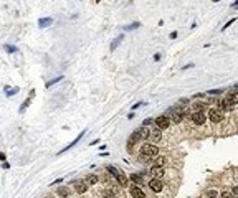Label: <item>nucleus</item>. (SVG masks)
<instances>
[{"label": "nucleus", "mask_w": 238, "mask_h": 198, "mask_svg": "<svg viewBox=\"0 0 238 198\" xmlns=\"http://www.w3.org/2000/svg\"><path fill=\"white\" fill-rule=\"evenodd\" d=\"M159 153H161V150H159L157 145H154V144H144L141 149H139L137 160L141 164H149L155 155H159Z\"/></svg>", "instance_id": "obj_1"}, {"label": "nucleus", "mask_w": 238, "mask_h": 198, "mask_svg": "<svg viewBox=\"0 0 238 198\" xmlns=\"http://www.w3.org/2000/svg\"><path fill=\"white\" fill-rule=\"evenodd\" d=\"M185 117H188V121H190L192 126L195 127H202L205 126V122H207V114H205V111H185Z\"/></svg>", "instance_id": "obj_2"}, {"label": "nucleus", "mask_w": 238, "mask_h": 198, "mask_svg": "<svg viewBox=\"0 0 238 198\" xmlns=\"http://www.w3.org/2000/svg\"><path fill=\"white\" fill-rule=\"evenodd\" d=\"M106 172H108L109 175H113V178L116 180L121 187H128V185H129L128 175H124V172L119 170L117 167H114V165H106Z\"/></svg>", "instance_id": "obj_3"}, {"label": "nucleus", "mask_w": 238, "mask_h": 198, "mask_svg": "<svg viewBox=\"0 0 238 198\" xmlns=\"http://www.w3.org/2000/svg\"><path fill=\"white\" fill-rule=\"evenodd\" d=\"M165 116H169L170 121H172L174 124H180L184 119H185V109L180 107V106H177V104H174L172 107H169V109L165 111Z\"/></svg>", "instance_id": "obj_4"}, {"label": "nucleus", "mask_w": 238, "mask_h": 198, "mask_svg": "<svg viewBox=\"0 0 238 198\" xmlns=\"http://www.w3.org/2000/svg\"><path fill=\"white\" fill-rule=\"evenodd\" d=\"M205 114H207V119L210 121L212 124H221L225 121V114L223 111H220L218 107H207L205 109Z\"/></svg>", "instance_id": "obj_5"}, {"label": "nucleus", "mask_w": 238, "mask_h": 198, "mask_svg": "<svg viewBox=\"0 0 238 198\" xmlns=\"http://www.w3.org/2000/svg\"><path fill=\"white\" fill-rule=\"evenodd\" d=\"M147 187H149V190H151V192H154L155 195H157V193H162L164 190H165L164 180L162 178H154V177H151V180L147 182Z\"/></svg>", "instance_id": "obj_6"}, {"label": "nucleus", "mask_w": 238, "mask_h": 198, "mask_svg": "<svg viewBox=\"0 0 238 198\" xmlns=\"http://www.w3.org/2000/svg\"><path fill=\"white\" fill-rule=\"evenodd\" d=\"M213 103L217 104V107L220 109V111H223V112H233L236 109V104H233V103H230V101L227 98H220V99H215Z\"/></svg>", "instance_id": "obj_7"}, {"label": "nucleus", "mask_w": 238, "mask_h": 198, "mask_svg": "<svg viewBox=\"0 0 238 198\" xmlns=\"http://www.w3.org/2000/svg\"><path fill=\"white\" fill-rule=\"evenodd\" d=\"M129 139L136 140V142H141V140H147V139H149V129L144 127V126H141V127L136 129V131H134L132 134L129 135Z\"/></svg>", "instance_id": "obj_8"}, {"label": "nucleus", "mask_w": 238, "mask_h": 198, "mask_svg": "<svg viewBox=\"0 0 238 198\" xmlns=\"http://www.w3.org/2000/svg\"><path fill=\"white\" fill-rule=\"evenodd\" d=\"M152 124H155V127H157V129H161V131H165V129H170V126H172V121H170V117H169V116L162 114V116L155 117Z\"/></svg>", "instance_id": "obj_9"}, {"label": "nucleus", "mask_w": 238, "mask_h": 198, "mask_svg": "<svg viewBox=\"0 0 238 198\" xmlns=\"http://www.w3.org/2000/svg\"><path fill=\"white\" fill-rule=\"evenodd\" d=\"M71 185H73V188H75V192L78 193V195H83V193H86V192H88V187H89L84 180H73Z\"/></svg>", "instance_id": "obj_10"}, {"label": "nucleus", "mask_w": 238, "mask_h": 198, "mask_svg": "<svg viewBox=\"0 0 238 198\" xmlns=\"http://www.w3.org/2000/svg\"><path fill=\"white\" fill-rule=\"evenodd\" d=\"M147 173L151 177H154V178H164L167 175V168L165 167H151V170Z\"/></svg>", "instance_id": "obj_11"}, {"label": "nucleus", "mask_w": 238, "mask_h": 198, "mask_svg": "<svg viewBox=\"0 0 238 198\" xmlns=\"http://www.w3.org/2000/svg\"><path fill=\"white\" fill-rule=\"evenodd\" d=\"M129 195L131 196H134V198H144L146 196V193H144V190L141 188V185H131L129 187Z\"/></svg>", "instance_id": "obj_12"}, {"label": "nucleus", "mask_w": 238, "mask_h": 198, "mask_svg": "<svg viewBox=\"0 0 238 198\" xmlns=\"http://www.w3.org/2000/svg\"><path fill=\"white\" fill-rule=\"evenodd\" d=\"M230 103H233V104H236L238 103V86L235 84V86H232L228 89V92H227V96H225Z\"/></svg>", "instance_id": "obj_13"}, {"label": "nucleus", "mask_w": 238, "mask_h": 198, "mask_svg": "<svg viewBox=\"0 0 238 198\" xmlns=\"http://www.w3.org/2000/svg\"><path fill=\"white\" fill-rule=\"evenodd\" d=\"M84 135H86V129H84V131H81V132H80V134H78V137H76V139H75V140H73V142H71V144H69V145H66V147H65V149H63V150H60V152H58V155H61V153H65V152H68V150H69V149H73V147H75V145H76L78 142H80V140H81V139H83V137H84Z\"/></svg>", "instance_id": "obj_14"}, {"label": "nucleus", "mask_w": 238, "mask_h": 198, "mask_svg": "<svg viewBox=\"0 0 238 198\" xmlns=\"http://www.w3.org/2000/svg\"><path fill=\"white\" fill-rule=\"evenodd\" d=\"M162 139H164V137H162V131H161V129L155 127L154 131H149V139H147V140H152V142H161Z\"/></svg>", "instance_id": "obj_15"}, {"label": "nucleus", "mask_w": 238, "mask_h": 198, "mask_svg": "<svg viewBox=\"0 0 238 198\" xmlns=\"http://www.w3.org/2000/svg\"><path fill=\"white\" fill-rule=\"evenodd\" d=\"M33 98H35V89H32V91H30V96H28V99L25 101V103H22V106H20V109H18L20 114H23V112L28 109V106L32 104V99H33Z\"/></svg>", "instance_id": "obj_16"}, {"label": "nucleus", "mask_w": 238, "mask_h": 198, "mask_svg": "<svg viewBox=\"0 0 238 198\" xmlns=\"http://www.w3.org/2000/svg\"><path fill=\"white\" fill-rule=\"evenodd\" d=\"M128 178H129L131 183H134V185H142V183H144V178H142L141 173H131Z\"/></svg>", "instance_id": "obj_17"}, {"label": "nucleus", "mask_w": 238, "mask_h": 198, "mask_svg": "<svg viewBox=\"0 0 238 198\" xmlns=\"http://www.w3.org/2000/svg\"><path fill=\"white\" fill-rule=\"evenodd\" d=\"M73 193H71V190H69L68 187H58L56 188V196H71Z\"/></svg>", "instance_id": "obj_18"}, {"label": "nucleus", "mask_w": 238, "mask_h": 198, "mask_svg": "<svg viewBox=\"0 0 238 198\" xmlns=\"http://www.w3.org/2000/svg\"><path fill=\"white\" fill-rule=\"evenodd\" d=\"M53 23V18L51 17H43L38 20V28H48Z\"/></svg>", "instance_id": "obj_19"}, {"label": "nucleus", "mask_w": 238, "mask_h": 198, "mask_svg": "<svg viewBox=\"0 0 238 198\" xmlns=\"http://www.w3.org/2000/svg\"><path fill=\"white\" fill-rule=\"evenodd\" d=\"M122 40H124V35L121 33V35L117 36V38H114L113 41H111V46H109V50H111V51H116V48H117L119 45H121V41H122Z\"/></svg>", "instance_id": "obj_20"}, {"label": "nucleus", "mask_w": 238, "mask_h": 198, "mask_svg": "<svg viewBox=\"0 0 238 198\" xmlns=\"http://www.w3.org/2000/svg\"><path fill=\"white\" fill-rule=\"evenodd\" d=\"M220 190L218 188H207L202 192V196H220Z\"/></svg>", "instance_id": "obj_21"}, {"label": "nucleus", "mask_w": 238, "mask_h": 198, "mask_svg": "<svg viewBox=\"0 0 238 198\" xmlns=\"http://www.w3.org/2000/svg\"><path fill=\"white\" fill-rule=\"evenodd\" d=\"M84 182H86L88 185H96L98 182H99V177L94 175V173H91V175H86V177H84Z\"/></svg>", "instance_id": "obj_22"}, {"label": "nucleus", "mask_w": 238, "mask_h": 198, "mask_svg": "<svg viewBox=\"0 0 238 198\" xmlns=\"http://www.w3.org/2000/svg\"><path fill=\"white\" fill-rule=\"evenodd\" d=\"M99 195H101V196H109V198H114V196H117V193H114V190H113V188H102Z\"/></svg>", "instance_id": "obj_23"}, {"label": "nucleus", "mask_w": 238, "mask_h": 198, "mask_svg": "<svg viewBox=\"0 0 238 198\" xmlns=\"http://www.w3.org/2000/svg\"><path fill=\"white\" fill-rule=\"evenodd\" d=\"M139 27H141V23L134 22V23H129V25H124V27H122V30H124V31H132V30H137Z\"/></svg>", "instance_id": "obj_24"}, {"label": "nucleus", "mask_w": 238, "mask_h": 198, "mask_svg": "<svg viewBox=\"0 0 238 198\" xmlns=\"http://www.w3.org/2000/svg\"><path fill=\"white\" fill-rule=\"evenodd\" d=\"M188 104H190V99H188V98H180V99L177 101V106L184 107V109H185V107L188 106Z\"/></svg>", "instance_id": "obj_25"}, {"label": "nucleus", "mask_w": 238, "mask_h": 198, "mask_svg": "<svg viewBox=\"0 0 238 198\" xmlns=\"http://www.w3.org/2000/svg\"><path fill=\"white\" fill-rule=\"evenodd\" d=\"M223 92H225V89L220 88V89H210L208 92H205V94L207 96H220V94H223Z\"/></svg>", "instance_id": "obj_26"}, {"label": "nucleus", "mask_w": 238, "mask_h": 198, "mask_svg": "<svg viewBox=\"0 0 238 198\" xmlns=\"http://www.w3.org/2000/svg\"><path fill=\"white\" fill-rule=\"evenodd\" d=\"M63 78H65V76H63V74H61V76H58V78H55V79H51V81H48L46 84H45V86H46V88H51V86H55V84H56V83L63 81Z\"/></svg>", "instance_id": "obj_27"}, {"label": "nucleus", "mask_w": 238, "mask_h": 198, "mask_svg": "<svg viewBox=\"0 0 238 198\" xmlns=\"http://www.w3.org/2000/svg\"><path fill=\"white\" fill-rule=\"evenodd\" d=\"M18 91H20L18 88H13V89H10V88H7V89H5V96H7V98H12V96H15Z\"/></svg>", "instance_id": "obj_28"}, {"label": "nucleus", "mask_w": 238, "mask_h": 198, "mask_svg": "<svg viewBox=\"0 0 238 198\" xmlns=\"http://www.w3.org/2000/svg\"><path fill=\"white\" fill-rule=\"evenodd\" d=\"M3 48H5L7 53H17V51H18V48L13 46V45H3Z\"/></svg>", "instance_id": "obj_29"}, {"label": "nucleus", "mask_w": 238, "mask_h": 198, "mask_svg": "<svg viewBox=\"0 0 238 198\" xmlns=\"http://www.w3.org/2000/svg\"><path fill=\"white\" fill-rule=\"evenodd\" d=\"M152 122H154V119H152V117H147V119H144V121H142V124H141V126L147 127V126H149V124H152Z\"/></svg>", "instance_id": "obj_30"}, {"label": "nucleus", "mask_w": 238, "mask_h": 198, "mask_svg": "<svg viewBox=\"0 0 238 198\" xmlns=\"http://www.w3.org/2000/svg\"><path fill=\"white\" fill-rule=\"evenodd\" d=\"M235 22H236V18H230L228 22H227V23H225V25H223V28H221V30H227V28H228L230 25H233V23H235Z\"/></svg>", "instance_id": "obj_31"}, {"label": "nucleus", "mask_w": 238, "mask_h": 198, "mask_svg": "<svg viewBox=\"0 0 238 198\" xmlns=\"http://www.w3.org/2000/svg\"><path fill=\"white\" fill-rule=\"evenodd\" d=\"M146 104H147V103H144V101H139V103H136V104L132 106V111H136V109H139L141 106H146Z\"/></svg>", "instance_id": "obj_32"}, {"label": "nucleus", "mask_w": 238, "mask_h": 198, "mask_svg": "<svg viewBox=\"0 0 238 198\" xmlns=\"http://www.w3.org/2000/svg\"><path fill=\"white\" fill-rule=\"evenodd\" d=\"M230 192H232L233 196H238V185H233V187L230 188Z\"/></svg>", "instance_id": "obj_33"}, {"label": "nucleus", "mask_w": 238, "mask_h": 198, "mask_svg": "<svg viewBox=\"0 0 238 198\" xmlns=\"http://www.w3.org/2000/svg\"><path fill=\"white\" fill-rule=\"evenodd\" d=\"M2 167H3V168H5V170H9V168H10V164H9V162H5V160H3Z\"/></svg>", "instance_id": "obj_34"}, {"label": "nucleus", "mask_w": 238, "mask_h": 198, "mask_svg": "<svg viewBox=\"0 0 238 198\" xmlns=\"http://www.w3.org/2000/svg\"><path fill=\"white\" fill-rule=\"evenodd\" d=\"M190 68H194V63H190V64H185V66H184V71H185V70H190Z\"/></svg>", "instance_id": "obj_35"}, {"label": "nucleus", "mask_w": 238, "mask_h": 198, "mask_svg": "<svg viewBox=\"0 0 238 198\" xmlns=\"http://www.w3.org/2000/svg\"><path fill=\"white\" fill-rule=\"evenodd\" d=\"M159 59H161V53H155L154 55V61H159Z\"/></svg>", "instance_id": "obj_36"}, {"label": "nucleus", "mask_w": 238, "mask_h": 198, "mask_svg": "<svg viewBox=\"0 0 238 198\" xmlns=\"http://www.w3.org/2000/svg\"><path fill=\"white\" fill-rule=\"evenodd\" d=\"M230 7H232V9H235V10H236V9H238V0H236V2H233L232 5H230Z\"/></svg>", "instance_id": "obj_37"}, {"label": "nucleus", "mask_w": 238, "mask_h": 198, "mask_svg": "<svg viewBox=\"0 0 238 198\" xmlns=\"http://www.w3.org/2000/svg\"><path fill=\"white\" fill-rule=\"evenodd\" d=\"M61 182H63V178H56L55 182H53V183L51 185H58V183H61Z\"/></svg>", "instance_id": "obj_38"}, {"label": "nucleus", "mask_w": 238, "mask_h": 198, "mask_svg": "<svg viewBox=\"0 0 238 198\" xmlns=\"http://www.w3.org/2000/svg\"><path fill=\"white\" fill-rule=\"evenodd\" d=\"M3 160H5V153L0 152V162H3Z\"/></svg>", "instance_id": "obj_39"}, {"label": "nucleus", "mask_w": 238, "mask_h": 198, "mask_svg": "<svg viewBox=\"0 0 238 198\" xmlns=\"http://www.w3.org/2000/svg\"><path fill=\"white\" fill-rule=\"evenodd\" d=\"M170 38H172V40L177 38V31H172V33H170Z\"/></svg>", "instance_id": "obj_40"}, {"label": "nucleus", "mask_w": 238, "mask_h": 198, "mask_svg": "<svg viewBox=\"0 0 238 198\" xmlns=\"http://www.w3.org/2000/svg\"><path fill=\"white\" fill-rule=\"evenodd\" d=\"M134 116H136L134 112H129V114H128V119H134Z\"/></svg>", "instance_id": "obj_41"}, {"label": "nucleus", "mask_w": 238, "mask_h": 198, "mask_svg": "<svg viewBox=\"0 0 238 198\" xmlns=\"http://www.w3.org/2000/svg\"><path fill=\"white\" fill-rule=\"evenodd\" d=\"M212 2H213V3H217V2H221V0H212Z\"/></svg>", "instance_id": "obj_42"}]
</instances>
